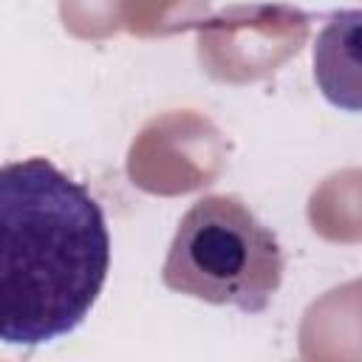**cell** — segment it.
Here are the masks:
<instances>
[{"label": "cell", "mask_w": 362, "mask_h": 362, "mask_svg": "<svg viewBox=\"0 0 362 362\" xmlns=\"http://www.w3.org/2000/svg\"><path fill=\"white\" fill-rule=\"evenodd\" d=\"M110 232L85 184L48 158L0 170V339L37 348L76 331L102 294Z\"/></svg>", "instance_id": "obj_1"}, {"label": "cell", "mask_w": 362, "mask_h": 362, "mask_svg": "<svg viewBox=\"0 0 362 362\" xmlns=\"http://www.w3.org/2000/svg\"><path fill=\"white\" fill-rule=\"evenodd\" d=\"M283 269L274 232L238 195L212 192L178 221L161 280L184 297L260 314L280 291Z\"/></svg>", "instance_id": "obj_2"}, {"label": "cell", "mask_w": 362, "mask_h": 362, "mask_svg": "<svg viewBox=\"0 0 362 362\" xmlns=\"http://www.w3.org/2000/svg\"><path fill=\"white\" fill-rule=\"evenodd\" d=\"M311 65L328 105L362 113V8H339L325 20L311 48Z\"/></svg>", "instance_id": "obj_3"}]
</instances>
